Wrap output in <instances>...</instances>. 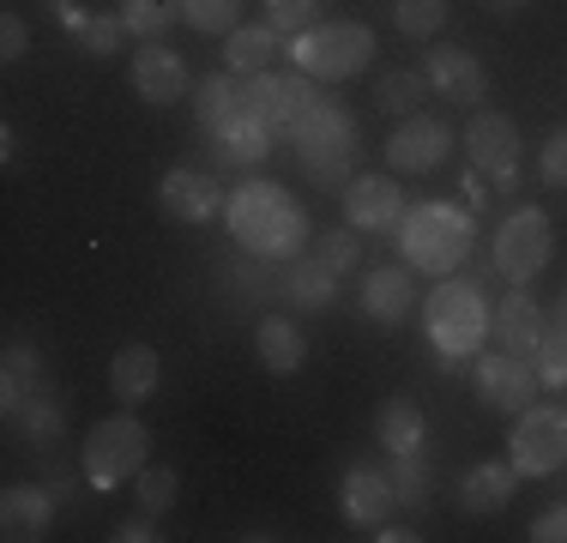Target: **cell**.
<instances>
[{"label":"cell","mask_w":567,"mask_h":543,"mask_svg":"<svg viewBox=\"0 0 567 543\" xmlns=\"http://www.w3.org/2000/svg\"><path fill=\"white\" fill-rule=\"evenodd\" d=\"M254 345H260V362L272 375H296L308 362V338H302V326H296V320L266 315L260 326H254Z\"/></svg>","instance_id":"cell-27"},{"label":"cell","mask_w":567,"mask_h":543,"mask_svg":"<svg viewBox=\"0 0 567 543\" xmlns=\"http://www.w3.org/2000/svg\"><path fill=\"white\" fill-rule=\"evenodd\" d=\"M24 49H31V31H24L19 12H7V19H0V61H19Z\"/></svg>","instance_id":"cell-44"},{"label":"cell","mask_w":567,"mask_h":543,"mask_svg":"<svg viewBox=\"0 0 567 543\" xmlns=\"http://www.w3.org/2000/svg\"><path fill=\"white\" fill-rule=\"evenodd\" d=\"M489 7H495V12H513V7H525V0H489Z\"/></svg>","instance_id":"cell-48"},{"label":"cell","mask_w":567,"mask_h":543,"mask_svg":"<svg viewBox=\"0 0 567 543\" xmlns=\"http://www.w3.org/2000/svg\"><path fill=\"white\" fill-rule=\"evenodd\" d=\"M157 375H164L157 350L152 345H127V350H115V362H110V392L121 404H145L157 392Z\"/></svg>","instance_id":"cell-22"},{"label":"cell","mask_w":567,"mask_h":543,"mask_svg":"<svg viewBox=\"0 0 567 543\" xmlns=\"http://www.w3.org/2000/svg\"><path fill=\"white\" fill-rule=\"evenodd\" d=\"M386 483H393V501H399V508H429V495H435L423 453H393V465H386Z\"/></svg>","instance_id":"cell-31"},{"label":"cell","mask_w":567,"mask_h":543,"mask_svg":"<svg viewBox=\"0 0 567 543\" xmlns=\"http://www.w3.org/2000/svg\"><path fill=\"white\" fill-rule=\"evenodd\" d=\"M537 170H544V182H549V187H567V127H556V133H549V145H544V163H537Z\"/></svg>","instance_id":"cell-42"},{"label":"cell","mask_w":567,"mask_h":543,"mask_svg":"<svg viewBox=\"0 0 567 543\" xmlns=\"http://www.w3.org/2000/svg\"><path fill=\"white\" fill-rule=\"evenodd\" d=\"M423 79L435 98H453V103H483V91H489V73L477 66L471 49H429Z\"/></svg>","instance_id":"cell-15"},{"label":"cell","mask_w":567,"mask_h":543,"mask_svg":"<svg viewBox=\"0 0 567 543\" xmlns=\"http://www.w3.org/2000/svg\"><path fill=\"white\" fill-rule=\"evenodd\" d=\"M404 212H411V206H404V194H399L393 175H357V182H350V194H344L350 229H399Z\"/></svg>","instance_id":"cell-14"},{"label":"cell","mask_w":567,"mask_h":543,"mask_svg":"<svg viewBox=\"0 0 567 543\" xmlns=\"http://www.w3.org/2000/svg\"><path fill=\"white\" fill-rule=\"evenodd\" d=\"M110 537H115V543H152L157 532H152V520H121Z\"/></svg>","instance_id":"cell-46"},{"label":"cell","mask_w":567,"mask_h":543,"mask_svg":"<svg viewBox=\"0 0 567 543\" xmlns=\"http://www.w3.org/2000/svg\"><path fill=\"white\" fill-rule=\"evenodd\" d=\"M489 338H502V350H513V357H532L537 350V338H544V308L525 296V284H513V290L502 296Z\"/></svg>","instance_id":"cell-21"},{"label":"cell","mask_w":567,"mask_h":543,"mask_svg":"<svg viewBox=\"0 0 567 543\" xmlns=\"http://www.w3.org/2000/svg\"><path fill=\"white\" fill-rule=\"evenodd\" d=\"M315 103H320V98H315V85H308V73H254V79H248V109H254V115H260L272 133H278V127L290 133Z\"/></svg>","instance_id":"cell-12"},{"label":"cell","mask_w":567,"mask_h":543,"mask_svg":"<svg viewBox=\"0 0 567 543\" xmlns=\"http://www.w3.org/2000/svg\"><path fill=\"white\" fill-rule=\"evenodd\" d=\"M175 19H182V0H121V24L145 43H157Z\"/></svg>","instance_id":"cell-33"},{"label":"cell","mask_w":567,"mask_h":543,"mask_svg":"<svg viewBox=\"0 0 567 543\" xmlns=\"http://www.w3.org/2000/svg\"><path fill=\"white\" fill-rule=\"evenodd\" d=\"M458 194L471 199V212L489 206V182H483V170H465V182H458Z\"/></svg>","instance_id":"cell-45"},{"label":"cell","mask_w":567,"mask_h":543,"mask_svg":"<svg viewBox=\"0 0 567 543\" xmlns=\"http://www.w3.org/2000/svg\"><path fill=\"white\" fill-rule=\"evenodd\" d=\"M212 157H218V163H236V170H254V163L272 157V127H266L260 115L229 121L224 133H212Z\"/></svg>","instance_id":"cell-24"},{"label":"cell","mask_w":567,"mask_h":543,"mask_svg":"<svg viewBox=\"0 0 567 543\" xmlns=\"http://www.w3.org/2000/svg\"><path fill=\"white\" fill-rule=\"evenodd\" d=\"M290 61L302 66L308 79H327V85H339V79L362 73V66L374 61V31H369V24H357V19L308 24V31L290 43Z\"/></svg>","instance_id":"cell-5"},{"label":"cell","mask_w":567,"mask_h":543,"mask_svg":"<svg viewBox=\"0 0 567 543\" xmlns=\"http://www.w3.org/2000/svg\"><path fill=\"white\" fill-rule=\"evenodd\" d=\"M43 483H49V495H55V501H66V495H73V489H79V483H73V471H66V465H55V471H49Z\"/></svg>","instance_id":"cell-47"},{"label":"cell","mask_w":567,"mask_h":543,"mask_svg":"<svg viewBox=\"0 0 567 543\" xmlns=\"http://www.w3.org/2000/svg\"><path fill=\"white\" fill-rule=\"evenodd\" d=\"M513 441V471L519 478H549L567 465V411L561 404H525Z\"/></svg>","instance_id":"cell-8"},{"label":"cell","mask_w":567,"mask_h":543,"mask_svg":"<svg viewBox=\"0 0 567 543\" xmlns=\"http://www.w3.org/2000/svg\"><path fill=\"white\" fill-rule=\"evenodd\" d=\"M241 115H254V109H248V79L224 66V73H212L206 85H199V127L224 133L229 121H241Z\"/></svg>","instance_id":"cell-23"},{"label":"cell","mask_w":567,"mask_h":543,"mask_svg":"<svg viewBox=\"0 0 567 543\" xmlns=\"http://www.w3.org/2000/svg\"><path fill=\"white\" fill-rule=\"evenodd\" d=\"M145 453H152V429H145L127 404L121 417H103V423L85 434V459H79V465H85L91 489H115V483L140 478Z\"/></svg>","instance_id":"cell-6"},{"label":"cell","mask_w":567,"mask_h":543,"mask_svg":"<svg viewBox=\"0 0 567 543\" xmlns=\"http://www.w3.org/2000/svg\"><path fill=\"white\" fill-rule=\"evenodd\" d=\"M447 152H453V133H447V121H435V115H404L393 127V140H386V163L404 175L435 170V163H447Z\"/></svg>","instance_id":"cell-13"},{"label":"cell","mask_w":567,"mask_h":543,"mask_svg":"<svg viewBox=\"0 0 567 543\" xmlns=\"http://www.w3.org/2000/svg\"><path fill=\"white\" fill-rule=\"evenodd\" d=\"M37 392H49V362H43V350H31V345L12 338L7 362H0V404H7V417H19Z\"/></svg>","instance_id":"cell-20"},{"label":"cell","mask_w":567,"mask_h":543,"mask_svg":"<svg viewBox=\"0 0 567 543\" xmlns=\"http://www.w3.org/2000/svg\"><path fill=\"white\" fill-rule=\"evenodd\" d=\"M320 260H327L332 272H350L362 260V242H357V229H327V242H320Z\"/></svg>","instance_id":"cell-41"},{"label":"cell","mask_w":567,"mask_h":543,"mask_svg":"<svg viewBox=\"0 0 567 543\" xmlns=\"http://www.w3.org/2000/svg\"><path fill=\"white\" fill-rule=\"evenodd\" d=\"M272 54H278V31L260 19V24H236V31H229L224 61H229V73L254 79V73H266V66H272Z\"/></svg>","instance_id":"cell-29"},{"label":"cell","mask_w":567,"mask_h":543,"mask_svg":"<svg viewBox=\"0 0 567 543\" xmlns=\"http://www.w3.org/2000/svg\"><path fill=\"white\" fill-rule=\"evenodd\" d=\"M423 85L429 79L416 73V66H393V73H381V85H374V103L404 121V115H416V103H423Z\"/></svg>","instance_id":"cell-32"},{"label":"cell","mask_w":567,"mask_h":543,"mask_svg":"<svg viewBox=\"0 0 567 543\" xmlns=\"http://www.w3.org/2000/svg\"><path fill=\"white\" fill-rule=\"evenodd\" d=\"M532 369L544 387H567V315L556 326H544V338H537V350H532Z\"/></svg>","instance_id":"cell-35"},{"label":"cell","mask_w":567,"mask_h":543,"mask_svg":"<svg viewBox=\"0 0 567 543\" xmlns=\"http://www.w3.org/2000/svg\"><path fill=\"white\" fill-rule=\"evenodd\" d=\"M12 423H19V434H24L31 447H55V441H61V429H66V417H61V404L49 399V392H37V399L24 404V411L12 417Z\"/></svg>","instance_id":"cell-34"},{"label":"cell","mask_w":567,"mask_h":543,"mask_svg":"<svg viewBox=\"0 0 567 543\" xmlns=\"http://www.w3.org/2000/svg\"><path fill=\"white\" fill-rule=\"evenodd\" d=\"M315 12H320V0H266V24L278 37H302L315 24Z\"/></svg>","instance_id":"cell-40"},{"label":"cell","mask_w":567,"mask_h":543,"mask_svg":"<svg viewBox=\"0 0 567 543\" xmlns=\"http://www.w3.org/2000/svg\"><path fill=\"white\" fill-rule=\"evenodd\" d=\"M561 315H567V303H561Z\"/></svg>","instance_id":"cell-49"},{"label":"cell","mask_w":567,"mask_h":543,"mask_svg":"<svg viewBox=\"0 0 567 543\" xmlns=\"http://www.w3.org/2000/svg\"><path fill=\"white\" fill-rule=\"evenodd\" d=\"M393 24H399V37H411V43H429V37L447 24V0H399Z\"/></svg>","instance_id":"cell-36"},{"label":"cell","mask_w":567,"mask_h":543,"mask_svg":"<svg viewBox=\"0 0 567 543\" xmlns=\"http://www.w3.org/2000/svg\"><path fill=\"white\" fill-rule=\"evenodd\" d=\"M121 37H127V24H121V12H91L85 24H79V49L85 54H115L121 49Z\"/></svg>","instance_id":"cell-39"},{"label":"cell","mask_w":567,"mask_h":543,"mask_svg":"<svg viewBox=\"0 0 567 543\" xmlns=\"http://www.w3.org/2000/svg\"><path fill=\"white\" fill-rule=\"evenodd\" d=\"M416 308V272L411 266H374L362 278V315L369 320H404Z\"/></svg>","instance_id":"cell-19"},{"label":"cell","mask_w":567,"mask_h":543,"mask_svg":"<svg viewBox=\"0 0 567 543\" xmlns=\"http://www.w3.org/2000/svg\"><path fill=\"white\" fill-rule=\"evenodd\" d=\"M477 242V212H458V206H411L399 224V254L411 272H453Z\"/></svg>","instance_id":"cell-2"},{"label":"cell","mask_w":567,"mask_h":543,"mask_svg":"<svg viewBox=\"0 0 567 543\" xmlns=\"http://www.w3.org/2000/svg\"><path fill=\"white\" fill-rule=\"evenodd\" d=\"M549 248H556V229H549L544 206H513L495 229V272L513 284H532L549 266Z\"/></svg>","instance_id":"cell-7"},{"label":"cell","mask_w":567,"mask_h":543,"mask_svg":"<svg viewBox=\"0 0 567 543\" xmlns=\"http://www.w3.org/2000/svg\"><path fill=\"white\" fill-rule=\"evenodd\" d=\"M423 326H429V345H435L441 357H477L495 315L483 308L477 278H453V284H441V290L423 296Z\"/></svg>","instance_id":"cell-3"},{"label":"cell","mask_w":567,"mask_h":543,"mask_svg":"<svg viewBox=\"0 0 567 543\" xmlns=\"http://www.w3.org/2000/svg\"><path fill=\"white\" fill-rule=\"evenodd\" d=\"M236 12H241V0H182V19L194 24V31H206V37L236 31Z\"/></svg>","instance_id":"cell-38"},{"label":"cell","mask_w":567,"mask_h":543,"mask_svg":"<svg viewBox=\"0 0 567 543\" xmlns=\"http://www.w3.org/2000/svg\"><path fill=\"white\" fill-rule=\"evenodd\" d=\"M513 489H519L513 459H507V465H471L465 483H458V508H465V513H502L513 501Z\"/></svg>","instance_id":"cell-26"},{"label":"cell","mask_w":567,"mask_h":543,"mask_svg":"<svg viewBox=\"0 0 567 543\" xmlns=\"http://www.w3.org/2000/svg\"><path fill=\"white\" fill-rule=\"evenodd\" d=\"M374 434H381L386 453H423V441H429V417H423V404H411V399H386V404H381V417H374Z\"/></svg>","instance_id":"cell-28"},{"label":"cell","mask_w":567,"mask_h":543,"mask_svg":"<svg viewBox=\"0 0 567 543\" xmlns=\"http://www.w3.org/2000/svg\"><path fill=\"white\" fill-rule=\"evenodd\" d=\"M133 91H140L145 103H175V98H187V61L175 49L164 43H145V49H133Z\"/></svg>","instance_id":"cell-16"},{"label":"cell","mask_w":567,"mask_h":543,"mask_svg":"<svg viewBox=\"0 0 567 543\" xmlns=\"http://www.w3.org/2000/svg\"><path fill=\"white\" fill-rule=\"evenodd\" d=\"M393 508H399V501H393V483H386V471L350 465V478H344V513H350V520H357V525H381Z\"/></svg>","instance_id":"cell-25"},{"label":"cell","mask_w":567,"mask_h":543,"mask_svg":"<svg viewBox=\"0 0 567 543\" xmlns=\"http://www.w3.org/2000/svg\"><path fill=\"white\" fill-rule=\"evenodd\" d=\"M157 199H164V212L182 217V224H212V217H224V206H229V187L212 170L175 163V170H164V182H157Z\"/></svg>","instance_id":"cell-11"},{"label":"cell","mask_w":567,"mask_h":543,"mask_svg":"<svg viewBox=\"0 0 567 543\" xmlns=\"http://www.w3.org/2000/svg\"><path fill=\"white\" fill-rule=\"evenodd\" d=\"M133 489H140V508H145V513H169L175 495H182V478H175L169 465H140Z\"/></svg>","instance_id":"cell-37"},{"label":"cell","mask_w":567,"mask_h":543,"mask_svg":"<svg viewBox=\"0 0 567 543\" xmlns=\"http://www.w3.org/2000/svg\"><path fill=\"white\" fill-rule=\"evenodd\" d=\"M49 520H55V495L49 483H12L0 495V532L12 543H31V537H49Z\"/></svg>","instance_id":"cell-18"},{"label":"cell","mask_w":567,"mask_h":543,"mask_svg":"<svg viewBox=\"0 0 567 543\" xmlns=\"http://www.w3.org/2000/svg\"><path fill=\"white\" fill-rule=\"evenodd\" d=\"M532 543H567V501H556V508H544L532 520Z\"/></svg>","instance_id":"cell-43"},{"label":"cell","mask_w":567,"mask_h":543,"mask_svg":"<svg viewBox=\"0 0 567 543\" xmlns=\"http://www.w3.org/2000/svg\"><path fill=\"white\" fill-rule=\"evenodd\" d=\"M290 145H296V157H302V170L315 175V182H344L350 157H357V115H350L344 103L320 98L290 127Z\"/></svg>","instance_id":"cell-4"},{"label":"cell","mask_w":567,"mask_h":543,"mask_svg":"<svg viewBox=\"0 0 567 543\" xmlns=\"http://www.w3.org/2000/svg\"><path fill=\"white\" fill-rule=\"evenodd\" d=\"M278 296L290 308H302V315H320V308H332V296H339V272L320 260V254H296V260H284Z\"/></svg>","instance_id":"cell-17"},{"label":"cell","mask_w":567,"mask_h":543,"mask_svg":"<svg viewBox=\"0 0 567 543\" xmlns=\"http://www.w3.org/2000/svg\"><path fill=\"white\" fill-rule=\"evenodd\" d=\"M224 224L241 248L266 254V260H296L308 242V212L296 206L284 187L272 182H241L229 187V206H224Z\"/></svg>","instance_id":"cell-1"},{"label":"cell","mask_w":567,"mask_h":543,"mask_svg":"<svg viewBox=\"0 0 567 543\" xmlns=\"http://www.w3.org/2000/svg\"><path fill=\"white\" fill-rule=\"evenodd\" d=\"M224 284H236L241 303H260V296H272V290H278V260H266V254L241 248L236 260L224 266Z\"/></svg>","instance_id":"cell-30"},{"label":"cell","mask_w":567,"mask_h":543,"mask_svg":"<svg viewBox=\"0 0 567 543\" xmlns=\"http://www.w3.org/2000/svg\"><path fill=\"white\" fill-rule=\"evenodd\" d=\"M537 369L532 357H513V350H489V357H477V399L489 404V411H507L519 417L525 404H537Z\"/></svg>","instance_id":"cell-10"},{"label":"cell","mask_w":567,"mask_h":543,"mask_svg":"<svg viewBox=\"0 0 567 543\" xmlns=\"http://www.w3.org/2000/svg\"><path fill=\"white\" fill-rule=\"evenodd\" d=\"M465 152H471V170L495 175L502 187L519 182V127H513V115H502V109H477L471 115Z\"/></svg>","instance_id":"cell-9"}]
</instances>
